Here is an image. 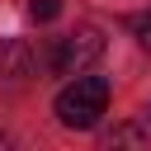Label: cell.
<instances>
[{
	"mask_svg": "<svg viewBox=\"0 0 151 151\" xmlns=\"http://www.w3.org/2000/svg\"><path fill=\"white\" fill-rule=\"evenodd\" d=\"M104 109H109V80H104V76H76V80L61 85V94L52 99L57 123H61V127H76V132L94 127V123L104 118Z\"/></svg>",
	"mask_w": 151,
	"mask_h": 151,
	"instance_id": "6da1fadb",
	"label": "cell"
},
{
	"mask_svg": "<svg viewBox=\"0 0 151 151\" xmlns=\"http://www.w3.org/2000/svg\"><path fill=\"white\" fill-rule=\"evenodd\" d=\"M99 57H104V33H99L94 24H80L76 33L57 38V47H52V71H57V76H80V71L94 66Z\"/></svg>",
	"mask_w": 151,
	"mask_h": 151,
	"instance_id": "7a4b0ae2",
	"label": "cell"
},
{
	"mask_svg": "<svg viewBox=\"0 0 151 151\" xmlns=\"http://www.w3.org/2000/svg\"><path fill=\"white\" fill-rule=\"evenodd\" d=\"M28 66H33L28 42H19V38L0 42V76H28Z\"/></svg>",
	"mask_w": 151,
	"mask_h": 151,
	"instance_id": "3957f363",
	"label": "cell"
},
{
	"mask_svg": "<svg viewBox=\"0 0 151 151\" xmlns=\"http://www.w3.org/2000/svg\"><path fill=\"white\" fill-rule=\"evenodd\" d=\"M28 14H33L38 24H52V19L61 14V0H33V5H28Z\"/></svg>",
	"mask_w": 151,
	"mask_h": 151,
	"instance_id": "277c9868",
	"label": "cell"
},
{
	"mask_svg": "<svg viewBox=\"0 0 151 151\" xmlns=\"http://www.w3.org/2000/svg\"><path fill=\"white\" fill-rule=\"evenodd\" d=\"M132 33H137V42H142V47H151V9H142V14L132 19Z\"/></svg>",
	"mask_w": 151,
	"mask_h": 151,
	"instance_id": "5b68a950",
	"label": "cell"
},
{
	"mask_svg": "<svg viewBox=\"0 0 151 151\" xmlns=\"http://www.w3.org/2000/svg\"><path fill=\"white\" fill-rule=\"evenodd\" d=\"M0 146H5V132H0Z\"/></svg>",
	"mask_w": 151,
	"mask_h": 151,
	"instance_id": "8992f818",
	"label": "cell"
}]
</instances>
